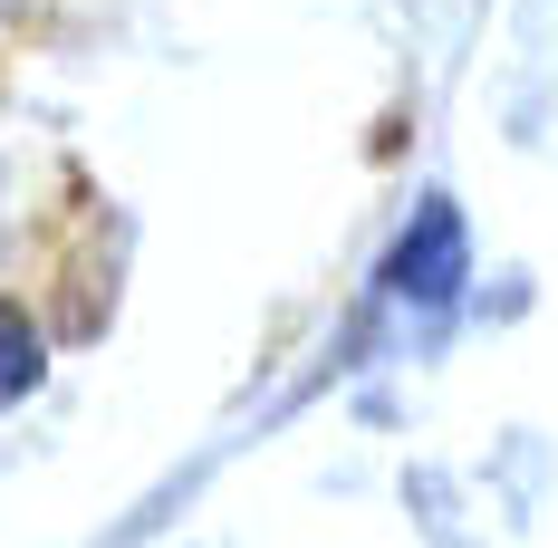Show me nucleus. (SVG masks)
Listing matches in <instances>:
<instances>
[{
  "mask_svg": "<svg viewBox=\"0 0 558 548\" xmlns=\"http://www.w3.org/2000/svg\"><path fill=\"white\" fill-rule=\"evenodd\" d=\"M39 366H49V346H39V328H29L20 308H0V404H20V394L39 385Z\"/></svg>",
  "mask_w": 558,
  "mask_h": 548,
  "instance_id": "nucleus-2",
  "label": "nucleus"
},
{
  "mask_svg": "<svg viewBox=\"0 0 558 548\" xmlns=\"http://www.w3.org/2000/svg\"><path fill=\"white\" fill-rule=\"evenodd\" d=\"M386 279L404 299H424V308H452V289H462V212H452V203H424Z\"/></svg>",
  "mask_w": 558,
  "mask_h": 548,
  "instance_id": "nucleus-1",
  "label": "nucleus"
}]
</instances>
